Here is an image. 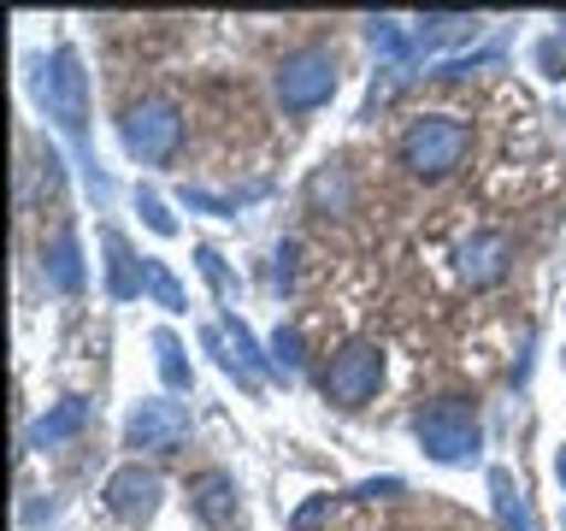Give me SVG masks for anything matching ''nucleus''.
<instances>
[{
  "label": "nucleus",
  "instance_id": "1",
  "mask_svg": "<svg viewBox=\"0 0 566 531\" xmlns=\"http://www.w3.org/2000/svg\"><path fill=\"white\" fill-rule=\"evenodd\" d=\"M467 148H472V131H467L460 118H442V113L413 118V124H407V136H401V159H407L419 177L454 171L460 159H467Z\"/></svg>",
  "mask_w": 566,
  "mask_h": 531
},
{
  "label": "nucleus",
  "instance_id": "2",
  "mask_svg": "<svg viewBox=\"0 0 566 531\" xmlns=\"http://www.w3.org/2000/svg\"><path fill=\"white\" fill-rule=\"evenodd\" d=\"M419 437L437 460H467L478 449V419L460 402H437L431 414H419Z\"/></svg>",
  "mask_w": 566,
  "mask_h": 531
},
{
  "label": "nucleus",
  "instance_id": "3",
  "mask_svg": "<svg viewBox=\"0 0 566 531\" xmlns=\"http://www.w3.org/2000/svg\"><path fill=\"white\" fill-rule=\"evenodd\" d=\"M378 378H384V354L366 348V343H354V348H343V354L331 361V372H325V396L343 402V407H360L371 389H378Z\"/></svg>",
  "mask_w": 566,
  "mask_h": 531
},
{
  "label": "nucleus",
  "instance_id": "4",
  "mask_svg": "<svg viewBox=\"0 0 566 531\" xmlns=\"http://www.w3.org/2000/svg\"><path fill=\"white\" fill-rule=\"evenodd\" d=\"M283 106H318L336 88V65H331V53H301V60L283 65Z\"/></svg>",
  "mask_w": 566,
  "mask_h": 531
},
{
  "label": "nucleus",
  "instance_id": "5",
  "mask_svg": "<svg viewBox=\"0 0 566 531\" xmlns=\"http://www.w3.org/2000/svg\"><path fill=\"white\" fill-rule=\"evenodd\" d=\"M124 142H130L142 159H166V154L177 148V118H171V106H159V101L136 106L130 124H124Z\"/></svg>",
  "mask_w": 566,
  "mask_h": 531
},
{
  "label": "nucleus",
  "instance_id": "6",
  "mask_svg": "<svg viewBox=\"0 0 566 531\" xmlns=\"http://www.w3.org/2000/svg\"><path fill=\"white\" fill-rule=\"evenodd\" d=\"M154 496H159V485H154V472H142V467L118 472L113 485H106V502H113V513H124V520H148Z\"/></svg>",
  "mask_w": 566,
  "mask_h": 531
},
{
  "label": "nucleus",
  "instance_id": "7",
  "mask_svg": "<svg viewBox=\"0 0 566 531\" xmlns=\"http://www.w3.org/2000/svg\"><path fill=\"white\" fill-rule=\"evenodd\" d=\"M177 437H184V414L171 402H148L130 419V442H142V449H171Z\"/></svg>",
  "mask_w": 566,
  "mask_h": 531
},
{
  "label": "nucleus",
  "instance_id": "8",
  "mask_svg": "<svg viewBox=\"0 0 566 531\" xmlns=\"http://www.w3.org/2000/svg\"><path fill=\"white\" fill-rule=\"evenodd\" d=\"M502 266H507V237H478V242L467 248V278H472V283H490Z\"/></svg>",
  "mask_w": 566,
  "mask_h": 531
},
{
  "label": "nucleus",
  "instance_id": "9",
  "mask_svg": "<svg viewBox=\"0 0 566 531\" xmlns=\"http://www.w3.org/2000/svg\"><path fill=\"white\" fill-rule=\"evenodd\" d=\"M224 496H230V485L219 472H207L201 485H195V508H201V520H224V508H230Z\"/></svg>",
  "mask_w": 566,
  "mask_h": 531
}]
</instances>
